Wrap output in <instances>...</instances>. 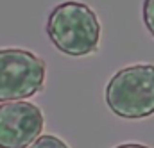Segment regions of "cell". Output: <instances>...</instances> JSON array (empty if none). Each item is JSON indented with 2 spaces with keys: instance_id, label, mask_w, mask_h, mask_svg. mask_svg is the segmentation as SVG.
Wrapping results in <instances>:
<instances>
[{
  "instance_id": "cell-4",
  "label": "cell",
  "mask_w": 154,
  "mask_h": 148,
  "mask_svg": "<svg viewBox=\"0 0 154 148\" xmlns=\"http://www.w3.org/2000/svg\"><path fill=\"white\" fill-rule=\"evenodd\" d=\"M43 130V114L38 105L11 100L0 105V148H27Z\"/></svg>"
},
{
  "instance_id": "cell-1",
  "label": "cell",
  "mask_w": 154,
  "mask_h": 148,
  "mask_svg": "<svg viewBox=\"0 0 154 148\" xmlns=\"http://www.w3.org/2000/svg\"><path fill=\"white\" fill-rule=\"evenodd\" d=\"M47 34L59 52L72 57H82L97 50L100 23L90 5L70 0L50 11L47 20Z\"/></svg>"
},
{
  "instance_id": "cell-7",
  "label": "cell",
  "mask_w": 154,
  "mask_h": 148,
  "mask_svg": "<svg viewBox=\"0 0 154 148\" xmlns=\"http://www.w3.org/2000/svg\"><path fill=\"white\" fill-rule=\"evenodd\" d=\"M115 148H149V147L138 145V143H125V145H120V147H115Z\"/></svg>"
},
{
  "instance_id": "cell-6",
  "label": "cell",
  "mask_w": 154,
  "mask_h": 148,
  "mask_svg": "<svg viewBox=\"0 0 154 148\" xmlns=\"http://www.w3.org/2000/svg\"><path fill=\"white\" fill-rule=\"evenodd\" d=\"M143 23L147 27V31L154 36V0H143Z\"/></svg>"
},
{
  "instance_id": "cell-2",
  "label": "cell",
  "mask_w": 154,
  "mask_h": 148,
  "mask_svg": "<svg viewBox=\"0 0 154 148\" xmlns=\"http://www.w3.org/2000/svg\"><path fill=\"white\" fill-rule=\"evenodd\" d=\"M106 104L113 114L142 120L154 114V64H134L116 72L106 86Z\"/></svg>"
},
{
  "instance_id": "cell-5",
  "label": "cell",
  "mask_w": 154,
  "mask_h": 148,
  "mask_svg": "<svg viewBox=\"0 0 154 148\" xmlns=\"http://www.w3.org/2000/svg\"><path fill=\"white\" fill-rule=\"evenodd\" d=\"M29 148H68V145L63 139H59L57 136L47 134V136H39Z\"/></svg>"
},
{
  "instance_id": "cell-3",
  "label": "cell",
  "mask_w": 154,
  "mask_h": 148,
  "mask_svg": "<svg viewBox=\"0 0 154 148\" xmlns=\"http://www.w3.org/2000/svg\"><path fill=\"white\" fill-rule=\"evenodd\" d=\"M45 61L23 48L0 50V102L23 100L45 84Z\"/></svg>"
}]
</instances>
